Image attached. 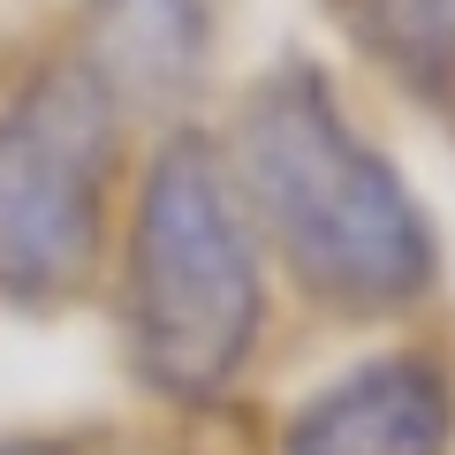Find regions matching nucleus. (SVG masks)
<instances>
[{"mask_svg": "<svg viewBox=\"0 0 455 455\" xmlns=\"http://www.w3.org/2000/svg\"><path fill=\"white\" fill-rule=\"evenodd\" d=\"M455 387L433 357L395 349L326 379L281 433V455H448Z\"/></svg>", "mask_w": 455, "mask_h": 455, "instance_id": "obj_4", "label": "nucleus"}, {"mask_svg": "<svg viewBox=\"0 0 455 455\" xmlns=\"http://www.w3.org/2000/svg\"><path fill=\"white\" fill-rule=\"evenodd\" d=\"M266 319V274L243 197L212 137L175 130L145 167L122 274V334L145 387L205 403L243 372Z\"/></svg>", "mask_w": 455, "mask_h": 455, "instance_id": "obj_2", "label": "nucleus"}, {"mask_svg": "<svg viewBox=\"0 0 455 455\" xmlns=\"http://www.w3.org/2000/svg\"><path fill=\"white\" fill-rule=\"evenodd\" d=\"M235 175L281 266L341 311H403L433 289L440 251L410 182L341 114L311 61H281L235 107Z\"/></svg>", "mask_w": 455, "mask_h": 455, "instance_id": "obj_1", "label": "nucleus"}, {"mask_svg": "<svg viewBox=\"0 0 455 455\" xmlns=\"http://www.w3.org/2000/svg\"><path fill=\"white\" fill-rule=\"evenodd\" d=\"M212 23L197 0H92L84 61L114 92V107H182L205 84Z\"/></svg>", "mask_w": 455, "mask_h": 455, "instance_id": "obj_5", "label": "nucleus"}, {"mask_svg": "<svg viewBox=\"0 0 455 455\" xmlns=\"http://www.w3.org/2000/svg\"><path fill=\"white\" fill-rule=\"evenodd\" d=\"M0 455H114V448L84 433H38V440H0Z\"/></svg>", "mask_w": 455, "mask_h": 455, "instance_id": "obj_7", "label": "nucleus"}, {"mask_svg": "<svg viewBox=\"0 0 455 455\" xmlns=\"http://www.w3.org/2000/svg\"><path fill=\"white\" fill-rule=\"evenodd\" d=\"M341 16L410 92L455 99V0H341Z\"/></svg>", "mask_w": 455, "mask_h": 455, "instance_id": "obj_6", "label": "nucleus"}, {"mask_svg": "<svg viewBox=\"0 0 455 455\" xmlns=\"http://www.w3.org/2000/svg\"><path fill=\"white\" fill-rule=\"evenodd\" d=\"M122 107L84 53L46 61L0 107V296L53 304L92 274Z\"/></svg>", "mask_w": 455, "mask_h": 455, "instance_id": "obj_3", "label": "nucleus"}]
</instances>
